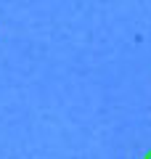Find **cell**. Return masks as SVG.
<instances>
[{
  "label": "cell",
  "instance_id": "6da1fadb",
  "mask_svg": "<svg viewBox=\"0 0 151 159\" xmlns=\"http://www.w3.org/2000/svg\"><path fill=\"white\" fill-rule=\"evenodd\" d=\"M146 157H151V151H149V154H146Z\"/></svg>",
  "mask_w": 151,
  "mask_h": 159
}]
</instances>
